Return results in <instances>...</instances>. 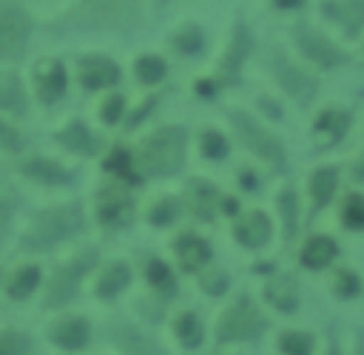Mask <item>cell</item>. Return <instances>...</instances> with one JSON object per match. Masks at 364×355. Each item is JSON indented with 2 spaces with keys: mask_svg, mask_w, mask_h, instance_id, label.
Masks as SVG:
<instances>
[{
  "mask_svg": "<svg viewBox=\"0 0 364 355\" xmlns=\"http://www.w3.org/2000/svg\"><path fill=\"white\" fill-rule=\"evenodd\" d=\"M85 227V210L80 202H46L28 207L17 227L11 250L17 256H43L74 241Z\"/></svg>",
  "mask_w": 364,
  "mask_h": 355,
  "instance_id": "6da1fadb",
  "label": "cell"
},
{
  "mask_svg": "<svg viewBox=\"0 0 364 355\" xmlns=\"http://www.w3.org/2000/svg\"><path fill=\"white\" fill-rule=\"evenodd\" d=\"M94 267H97V250H77V253L65 256L63 261H57L43 275L40 307L43 310H63V307H68L77 298L85 275Z\"/></svg>",
  "mask_w": 364,
  "mask_h": 355,
  "instance_id": "7a4b0ae2",
  "label": "cell"
},
{
  "mask_svg": "<svg viewBox=\"0 0 364 355\" xmlns=\"http://www.w3.org/2000/svg\"><path fill=\"white\" fill-rule=\"evenodd\" d=\"M37 31V17L26 0H0V65H23Z\"/></svg>",
  "mask_w": 364,
  "mask_h": 355,
  "instance_id": "3957f363",
  "label": "cell"
},
{
  "mask_svg": "<svg viewBox=\"0 0 364 355\" xmlns=\"http://www.w3.org/2000/svg\"><path fill=\"white\" fill-rule=\"evenodd\" d=\"M9 173L23 187L28 185V187H40V190H60V187H68L74 182V170L63 159H57L46 151H34V148L20 153L9 165Z\"/></svg>",
  "mask_w": 364,
  "mask_h": 355,
  "instance_id": "277c9868",
  "label": "cell"
},
{
  "mask_svg": "<svg viewBox=\"0 0 364 355\" xmlns=\"http://www.w3.org/2000/svg\"><path fill=\"white\" fill-rule=\"evenodd\" d=\"M26 80L34 108H54L68 94V65L60 57H37L26 65Z\"/></svg>",
  "mask_w": 364,
  "mask_h": 355,
  "instance_id": "5b68a950",
  "label": "cell"
},
{
  "mask_svg": "<svg viewBox=\"0 0 364 355\" xmlns=\"http://www.w3.org/2000/svg\"><path fill=\"white\" fill-rule=\"evenodd\" d=\"M182 153H185V131L168 125L145 139L139 151V165L151 176H165L182 165Z\"/></svg>",
  "mask_w": 364,
  "mask_h": 355,
  "instance_id": "8992f818",
  "label": "cell"
},
{
  "mask_svg": "<svg viewBox=\"0 0 364 355\" xmlns=\"http://www.w3.org/2000/svg\"><path fill=\"white\" fill-rule=\"evenodd\" d=\"M43 264L31 256H17V261L3 267V281H0V295L11 304H26L43 290Z\"/></svg>",
  "mask_w": 364,
  "mask_h": 355,
  "instance_id": "52a82bcc",
  "label": "cell"
},
{
  "mask_svg": "<svg viewBox=\"0 0 364 355\" xmlns=\"http://www.w3.org/2000/svg\"><path fill=\"white\" fill-rule=\"evenodd\" d=\"M34 111L26 68L23 65H0V114L26 122Z\"/></svg>",
  "mask_w": 364,
  "mask_h": 355,
  "instance_id": "ba28073f",
  "label": "cell"
},
{
  "mask_svg": "<svg viewBox=\"0 0 364 355\" xmlns=\"http://www.w3.org/2000/svg\"><path fill=\"white\" fill-rule=\"evenodd\" d=\"M23 213H26L23 185L11 173H0V253L11 250Z\"/></svg>",
  "mask_w": 364,
  "mask_h": 355,
  "instance_id": "9c48e42d",
  "label": "cell"
},
{
  "mask_svg": "<svg viewBox=\"0 0 364 355\" xmlns=\"http://www.w3.org/2000/svg\"><path fill=\"white\" fill-rule=\"evenodd\" d=\"M264 329V318L259 315V310L253 307L250 298H239L219 321L216 338L219 344L225 341H242V338H256Z\"/></svg>",
  "mask_w": 364,
  "mask_h": 355,
  "instance_id": "30bf717a",
  "label": "cell"
},
{
  "mask_svg": "<svg viewBox=\"0 0 364 355\" xmlns=\"http://www.w3.org/2000/svg\"><path fill=\"white\" fill-rule=\"evenodd\" d=\"M131 216H134V202L119 182H108L97 190L94 219L102 227H125L131 222Z\"/></svg>",
  "mask_w": 364,
  "mask_h": 355,
  "instance_id": "8fae6325",
  "label": "cell"
},
{
  "mask_svg": "<svg viewBox=\"0 0 364 355\" xmlns=\"http://www.w3.org/2000/svg\"><path fill=\"white\" fill-rule=\"evenodd\" d=\"M119 65L102 54H85L74 65L77 85H82L85 91H108L119 82Z\"/></svg>",
  "mask_w": 364,
  "mask_h": 355,
  "instance_id": "7c38bea8",
  "label": "cell"
},
{
  "mask_svg": "<svg viewBox=\"0 0 364 355\" xmlns=\"http://www.w3.org/2000/svg\"><path fill=\"white\" fill-rule=\"evenodd\" d=\"M131 11L134 0H74V17L91 26H119Z\"/></svg>",
  "mask_w": 364,
  "mask_h": 355,
  "instance_id": "4fadbf2b",
  "label": "cell"
},
{
  "mask_svg": "<svg viewBox=\"0 0 364 355\" xmlns=\"http://www.w3.org/2000/svg\"><path fill=\"white\" fill-rule=\"evenodd\" d=\"M54 145L65 153H74V156H94L100 153L102 148V139L82 122V119H68L63 122L57 131H54Z\"/></svg>",
  "mask_w": 364,
  "mask_h": 355,
  "instance_id": "5bb4252c",
  "label": "cell"
},
{
  "mask_svg": "<svg viewBox=\"0 0 364 355\" xmlns=\"http://www.w3.org/2000/svg\"><path fill=\"white\" fill-rule=\"evenodd\" d=\"M233 122H236V131H239L242 142H245L253 153H259V156L267 159L270 165H279V168H282V148H279V142H276L256 119H250V116H245V114H236Z\"/></svg>",
  "mask_w": 364,
  "mask_h": 355,
  "instance_id": "9a60e30c",
  "label": "cell"
},
{
  "mask_svg": "<svg viewBox=\"0 0 364 355\" xmlns=\"http://www.w3.org/2000/svg\"><path fill=\"white\" fill-rule=\"evenodd\" d=\"M46 335H48V341L54 346H60L65 352H77V349H82L88 344L91 327H88V321L82 315H60V318L51 321Z\"/></svg>",
  "mask_w": 364,
  "mask_h": 355,
  "instance_id": "2e32d148",
  "label": "cell"
},
{
  "mask_svg": "<svg viewBox=\"0 0 364 355\" xmlns=\"http://www.w3.org/2000/svg\"><path fill=\"white\" fill-rule=\"evenodd\" d=\"M31 148L28 142V133H26V125L14 116H6L0 114V162L11 165L20 153H26Z\"/></svg>",
  "mask_w": 364,
  "mask_h": 355,
  "instance_id": "e0dca14e",
  "label": "cell"
},
{
  "mask_svg": "<svg viewBox=\"0 0 364 355\" xmlns=\"http://www.w3.org/2000/svg\"><path fill=\"white\" fill-rule=\"evenodd\" d=\"M296 37H299V45H301V51L313 60V62H318V65H324V68H330V65H338L341 60H344V51H338L327 37H321V34H316V31H310V28H299L296 31Z\"/></svg>",
  "mask_w": 364,
  "mask_h": 355,
  "instance_id": "ac0fdd59",
  "label": "cell"
},
{
  "mask_svg": "<svg viewBox=\"0 0 364 355\" xmlns=\"http://www.w3.org/2000/svg\"><path fill=\"white\" fill-rule=\"evenodd\" d=\"M128 281H131V270H128V264L125 261H111V264H105L102 270H100V275H97V281H94V293H97V298H114V295H119L125 287H128Z\"/></svg>",
  "mask_w": 364,
  "mask_h": 355,
  "instance_id": "d6986e66",
  "label": "cell"
},
{
  "mask_svg": "<svg viewBox=\"0 0 364 355\" xmlns=\"http://www.w3.org/2000/svg\"><path fill=\"white\" fill-rule=\"evenodd\" d=\"M176 258H179V264L185 270L193 273V270H199L210 258V247H208L205 239H199L193 233H185V236L176 239Z\"/></svg>",
  "mask_w": 364,
  "mask_h": 355,
  "instance_id": "ffe728a7",
  "label": "cell"
},
{
  "mask_svg": "<svg viewBox=\"0 0 364 355\" xmlns=\"http://www.w3.org/2000/svg\"><path fill=\"white\" fill-rule=\"evenodd\" d=\"M236 239L245 244V247H262L267 239H270V222L264 213H250L245 216L239 224H236Z\"/></svg>",
  "mask_w": 364,
  "mask_h": 355,
  "instance_id": "44dd1931",
  "label": "cell"
},
{
  "mask_svg": "<svg viewBox=\"0 0 364 355\" xmlns=\"http://www.w3.org/2000/svg\"><path fill=\"white\" fill-rule=\"evenodd\" d=\"M333 258H336V244H333V239H327V236L310 239V241L304 244V250H301V264L310 267V270H321V267H327Z\"/></svg>",
  "mask_w": 364,
  "mask_h": 355,
  "instance_id": "7402d4cb",
  "label": "cell"
},
{
  "mask_svg": "<svg viewBox=\"0 0 364 355\" xmlns=\"http://www.w3.org/2000/svg\"><path fill=\"white\" fill-rule=\"evenodd\" d=\"M102 168H105V173H111L114 179H125V182H136L139 176H134L136 170V159H134V153H128L125 148H114L105 159H102Z\"/></svg>",
  "mask_w": 364,
  "mask_h": 355,
  "instance_id": "603a6c76",
  "label": "cell"
},
{
  "mask_svg": "<svg viewBox=\"0 0 364 355\" xmlns=\"http://www.w3.org/2000/svg\"><path fill=\"white\" fill-rule=\"evenodd\" d=\"M333 190H336V170H333V168L316 170L313 179H310V193H313L316 207H324V204L333 199Z\"/></svg>",
  "mask_w": 364,
  "mask_h": 355,
  "instance_id": "cb8c5ba5",
  "label": "cell"
},
{
  "mask_svg": "<svg viewBox=\"0 0 364 355\" xmlns=\"http://www.w3.org/2000/svg\"><path fill=\"white\" fill-rule=\"evenodd\" d=\"M173 329H176V338H179L182 346H191V349L199 346V341H202V327H199L196 315L182 312V315L173 321Z\"/></svg>",
  "mask_w": 364,
  "mask_h": 355,
  "instance_id": "d4e9b609",
  "label": "cell"
},
{
  "mask_svg": "<svg viewBox=\"0 0 364 355\" xmlns=\"http://www.w3.org/2000/svg\"><path fill=\"white\" fill-rule=\"evenodd\" d=\"M28 335L17 327H0V355H26L28 352Z\"/></svg>",
  "mask_w": 364,
  "mask_h": 355,
  "instance_id": "484cf974",
  "label": "cell"
},
{
  "mask_svg": "<svg viewBox=\"0 0 364 355\" xmlns=\"http://www.w3.org/2000/svg\"><path fill=\"white\" fill-rule=\"evenodd\" d=\"M165 60H159V57H154V54H145V57H139L136 62H134V74L145 82V85H154V82H159L162 77H165Z\"/></svg>",
  "mask_w": 364,
  "mask_h": 355,
  "instance_id": "4316f807",
  "label": "cell"
},
{
  "mask_svg": "<svg viewBox=\"0 0 364 355\" xmlns=\"http://www.w3.org/2000/svg\"><path fill=\"white\" fill-rule=\"evenodd\" d=\"M282 80H284V88L293 94V97H310V91H313V80L310 77H304L301 71H293L290 65H284V60H282Z\"/></svg>",
  "mask_w": 364,
  "mask_h": 355,
  "instance_id": "83f0119b",
  "label": "cell"
},
{
  "mask_svg": "<svg viewBox=\"0 0 364 355\" xmlns=\"http://www.w3.org/2000/svg\"><path fill=\"white\" fill-rule=\"evenodd\" d=\"M267 298H270V304L279 307L282 312H290V310L296 307V290L290 287L287 278H282L279 284H270V287H267Z\"/></svg>",
  "mask_w": 364,
  "mask_h": 355,
  "instance_id": "f1b7e54d",
  "label": "cell"
},
{
  "mask_svg": "<svg viewBox=\"0 0 364 355\" xmlns=\"http://www.w3.org/2000/svg\"><path fill=\"white\" fill-rule=\"evenodd\" d=\"M341 219L350 230H364V196H347L341 207Z\"/></svg>",
  "mask_w": 364,
  "mask_h": 355,
  "instance_id": "f546056e",
  "label": "cell"
},
{
  "mask_svg": "<svg viewBox=\"0 0 364 355\" xmlns=\"http://www.w3.org/2000/svg\"><path fill=\"white\" fill-rule=\"evenodd\" d=\"M119 344H122V349H125V355H162L151 341H145L139 332H122L119 335Z\"/></svg>",
  "mask_w": 364,
  "mask_h": 355,
  "instance_id": "4dcf8cb0",
  "label": "cell"
},
{
  "mask_svg": "<svg viewBox=\"0 0 364 355\" xmlns=\"http://www.w3.org/2000/svg\"><path fill=\"white\" fill-rule=\"evenodd\" d=\"M125 116V99L119 94H108L102 102H100V119L105 125H117L119 119Z\"/></svg>",
  "mask_w": 364,
  "mask_h": 355,
  "instance_id": "1f68e13d",
  "label": "cell"
},
{
  "mask_svg": "<svg viewBox=\"0 0 364 355\" xmlns=\"http://www.w3.org/2000/svg\"><path fill=\"white\" fill-rule=\"evenodd\" d=\"M316 128H318V131H327V133H330L327 139H338V136L344 133V128H347V114H341V111H327V114H321V116L316 119Z\"/></svg>",
  "mask_w": 364,
  "mask_h": 355,
  "instance_id": "d6a6232c",
  "label": "cell"
},
{
  "mask_svg": "<svg viewBox=\"0 0 364 355\" xmlns=\"http://www.w3.org/2000/svg\"><path fill=\"white\" fill-rule=\"evenodd\" d=\"M313 341L307 332H284L282 335V352L284 355H310Z\"/></svg>",
  "mask_w": 364,
  "mask_h": 355,
  "instance_id": "836d02e7",
  "label": "cell"
},
{
  "mask_svg": "<svg viewBox=\"0 0 364 355\" xmlns=\"http://www.w3.org/2000/svg\"><path fill=\"white\" fill-rule=\"evenodd\" d=\"M148 281H151L154 290H162V293H171V290H173L171 270H168V264H162V261H151V264H148Z\"/></svg>",
  "mask_w": 364,
  "mask_h": 355,
  "instance_id": "e575fe53",
  "label": "cell"
},
{
  "mask_svg": "<svg viewBox=\"0 0 364 355\" xmlns=\"http://www.w3.org/2000/svg\"><path fill=\"white\" fill-rule=\"evenodd\" d=\"M338 17L355 31L358 26H364V0H344V3H338Z\"/></svg>",
  "mask_w": 364,
  "mask_h": 355,
  "instance_id": "d590c367",
  "label": "cell"
},
{
  "mask_svg": "<svg viewBox=\"0 0 364 355\" xmlns=\"http://www.w3.org/2000/svg\"><path fill=\"white\" fill-rule=\"evenodd\" d=\"M225 151H228V142H225L222 133H216V131H205L202 133V153L208 159H222Z\"/></svg>",
  "mask_w": 364,
  "mask_h": 355,
  "instance_id": "8d00e7d4",
  "label": "cell"
},
{
  "mask_svg": "<svg viewBox=\"0 0 364 355\" xmlns=\"http://www.w3.org/2000/svg\"><path fill=\"white\" fill-rule=\"evenodd\" d=\"M279 207H282V213H284V236H287V239H293V233H296V219H299V210H296V199H293V193H290V190H284V193H282V202H279Z\"/></svg>",
  "mask_w": 364,
  "mask_h": 355,
  "instance_id": "74e56055",
  "label": "cell"
},
{
  "mask_svg": "<svg viewBox=\"0 0 364 355\" xmlns=\"http://www.w3.org/2000/svg\"><path fill=\"white\" fill-rule=\"evenodd\" d=\"M199 45H202V34H199L193 26H188V28H182V31L176 34V48H179V51L193 54V51H199Z\"/></svg>",
  "mask_w": 364,
  "mask_h": 355,
  "instance_id": "f35d334b",
  "label": "cell"
},
{
  "mask_svg": "<svg viewBox=\"0 0 364 355\" xmlns=\"http://www.w3.org/2000/svg\"><path fill=\"white\" fill-rule=\"evenodd\" d=\"M173 213H176V204L171 199H159L154 207H151V222L154 224H171L173 222Z\"/></svg>",
  "mask_w": 364,
  "mask_h": 355,
  "instance_id": "ab89813d",
  "label": "cell"
},
{
  "mask_svg": "<svg viewBox=\"0 0 364 355\" xmlns=\"http://www.w3.org/2000/svg\"><path fill=\"white\" fill-rule=\"evenodd\" d=\"M336 293H338V295H355V293H358V278L350 275V273H338V278H336Z\"/></svg>",
  "mask_w": 364,
  "mask_h": 355,
  "instance_id": "60d3db41",
  "label": "cell"
},
{
  "mask_svg": "<svg viewBox=\"0 0 364 355\" xmlns=\"http://www.w3.org/2000/svg\"><path fill=\"white\" fill-rule=\"evenodd\" d=\"M276 6H282V9H296V6H301L304 0H273Z\"/></svg>",
  "mask_w": 364,
  "mask_h": 355,
  "instance_id": "b9f144b4",
  "label": "cell"
},
{
  "mask_svg": "<svg viewBox=\"0 0 364 355\" xmlns=\"http://www.w3.org/2000/svg\"><path fill=\"white\" fill-rule=\"evenodd\" d=\"M355 179H364V159L355 165Z\"/></svg>",
  "mask_w": 364,
  "mask_h": 355,
  "instance_id": "7bdbcfd3",
  "label": "cell"
},
{
  "mask_svg": "<svg viewBox=\"0 0 364 355\" xmlns=\"http://www.w3.org/2000/svg\"><path fill=\"white\" fill-rule=\"evenodd\" d=\"M330 355H338V349H336V344H333V346H330Z\"/></svg>",
  "mask_w": 364,
  "mask_h": 355,
  "instance_id": "ee69618b",
  "label": "cell"
},
{
  "mask_svg": "<svg viewBox=\"0 0 364 355\" xmlns=\"http://www.w3.org/2000/svg\"><path fill=\"white\" fill-rule=\"evenodd\" d=\"M358 355H364V341H361V344H358Z\"/></svg>",
  "mask_w": 364,
  "mask_h": 355,
  "instance_id": "f6af8a7d",
  "label": "cell"
},
{
  "mask_svg": "<svg viewBox=\"0 0 364 355\" xmlns=\"http://www.w3.org/2000/svg\"><path fill=\"white\" fill-rule=\"evenodd\" d=\"M3 267H6V264H0V281H3Z\"/></svg>",
  "mask_w": 364,
  "mask_h": 355,
  "instance_id": "bcb514c9",
  "label": "cell"
},
{
  "mask_svg": "<svg viewBox=\"0 0 364 355\" xmlns=\"http://www.w3.org/2000/svg\"><path fill=\"white\" fill-rule=\"evenodd\" d=\"M26 3H28V6H31V0H26Z\"/></svg>",
  "mask_w": 364,
  "mask_h": 355,
  "instance_id": "7dc6e473",
  "label": "cell"
}]
</instances>
